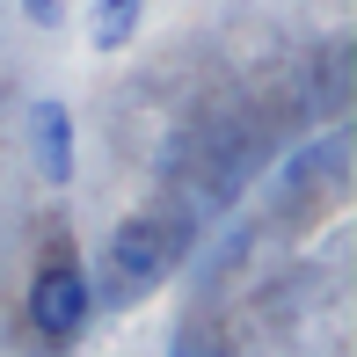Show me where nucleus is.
Listing matches in <instances>:
<instances>
[{
    "mask_svg": "<svg viewBox=\"0 0 357 357\" xmlns=\"http://www.w3.org/2000/svg\"><path fill=\"white\" fill-rule=\"evenodd\" d=\"M88 314H95V284H88V270L73 263H44L37 278H29V328L44 335V343H73L80 328H88Z\"/></svg>",
    "mask_w": 357,
    "mask_h": 357,
    "instance_id": "1",
    "label": "nucleus"
},
{
    "mask_svg": "<svg viewBox=\"0 0 357 357\" xmlns=\"http://www.w3.org/2000/svg\"><path fill=\"white\" fill-rule=\"evenodd\" d=\"M175 263V234L160 219H117V234H109V278H117L124 299H139V291H153L160 278H168Z\"/></svg>",
    "mask_w": 357,
    "mask_h": 357,
    "instance_id": "2",
    "label": "nucleus"
},
{
    "mask_svg": "<svg viewBox=\"0 0 357 357\" xmlns=\"http://www.w3.org/2000/svg\"><path fill=\"white\" fill-rule=\"evenodd\" d=\"M29 153H37L44 183H73V109L66 102H37L29 109Z\"/></svg>",
    "mask_w": 357,
    "mask_h": 357,
    "instance_id": "3",
    "label": "nucleus"
},
{
    "mask_svg": "<svg viewBox=\"0 0 357 357\" xmlns=\"http://www.w3.org/2000/svg\"><path fill=\"white\" fill-rule=\"evenodd\" d=\"M139 15H146V0H95L88 44H95V52H124V44H132V29H139Z\"/></svg>",
    "mask_w": 357,
    "mask_h": 357,
    "instance_id": "4",
    "label": "nucleus"
},
{
    "mask_svg": "<svg viewBox=\"0 0 357 357\" xmlns=\"http://www.w3.org/2000/svg\"><path fill=\"white\" fill-rule=\"evenodd\" d=\"M22 15H29V22H37V29H52L59 15H66V8H59V0H22Z\"/></svg>",
    "mask_w": 357,
    "mask_h": 357,
    "instance_id": "5",
    "label": "nucleus"
},
{
    "mask_svg": "<svg viewBox=\"0 0 357 357\" xmlns=\"http://www.w3.org/2000/svg\"><path fill=\"white\" fill-rule=\"evenodd\" d=\"M175 357H183V350H175ZM190 357H234V350H190Z\"/></svg>",
    "mask_w": 357,
    "mask_h": 357,
    "instance_id": "6",
    "label": "nucleus"
}]
</instances>
